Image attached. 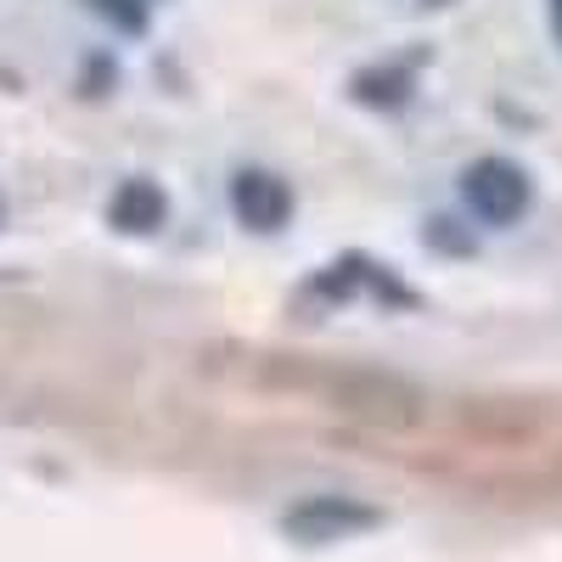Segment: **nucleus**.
Instances as JSON below:
<instances>
[{
    "label": "nucleus",
    "instance_id": "obj_3",
    "mask_svg": "<svg viewBox=\"0 0 562 562\" xmlns=\"http://www.w3.org/2000/svg\"><path fill=\"white\" fill-rule=\"evenodd\" d=\"M164 220H169V198H164V186L147 180V175L124 180L113 192V203H108V225L124 231V237H153Z\"/></svg>",
    "mask_w": 562,
    "mask_h": 562
},
{
    "label": "nucleus",
    "instance_id": "obj_6",
    "mask_svg": "<svg viewBox=\"0 0 562 562\" xmlns=\"http://www.w3.org/2000/svg\"><path fill=\"white\" fill-rule=\"evenodd\" d=\"M108 23H119L124 34H140L147 29V0H90Z\"/></svg>",
    "mask_w": 562,
    "mask_h": 562
},
{
    "label": "nucleus",
    "instance_id": "obj_2",
    "mask_svg": "<svg viewBox=\"0 0 562 562\" xmlns=\"http://www.w3.org/2000/svg\"><path fill=\"white\" fill-rule=\"evenodd\" d=\"M231 209H237V220L248 231L270 237V231H281L293 220V192H288V180H276L265 169H243L237 180H231Z\"/></svg>",
    "mask_w": 562,
    "mask_h": 562
},
{
    "label": "nucleus",
    "instance_id": "obj_5",
    "mask_svg": "<svg viewBox=\"0 0 562 562\" xmlns=\"http://www.w3.org/2000/svg\"><path fill=\"white\" fill-rule=\"evenodd\" d=\"M411 90V74L405 68H371V74H355V102L366 108H400Z\"/></svg>",
    "mask_w": 562,
    "mask_h": 562
},
{
    "label": "nucleus",
    "instance_id": "obj_1",
    "mask_svg": "<svg viewBox=\"0 0 562 562\" xmlns=\"http://www.w3.org/2000/svg\"><path fill=\"white\" fill-rule=\"evenodd\" d=\"M461 198L490 225H518L529 214V203H535V180H529L524 164H512V158H479L473 169L461 175Z\"/></svg>",
    "mask_w": 562,
    "mask_h": 562
},
{
    "label": "nucleus",
    "instance_id": "obj_4",
    "mask_svg": "<svg viewBox=\"0 0 562 562\" xmlns=\"http://www.w3.org/2000/svg\"><path fill=\"white\" fill-rule=\"evenodd\" d=\"M371 518H378V512L349 506V501H310V506H299V512H293L288 524H293L299 535H315V529L333 535V529H355V524H371Z\"/></svg>",
    "mask_w": 562,
    "mask_h": 562
}]
</instances>
